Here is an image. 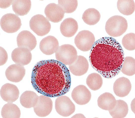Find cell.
Returning a JSON list of instances; mask_svg holds the SVG:
<instances>
[{"instance_id": "4fadbf2b", "label": "cell", "mask_w": 135, "mask_h": 118, "mask_svg": "<svg viewBox=\"0 0 135 118\" xmlns=\"http://www.w3.org/2000/svg\"><path fill=\"white\" fill-rule=\"evenodd\" d=\"M45 13L49 20L54 23H57L63 18L65 12L58 4L51 3L46 7Z\"/></svg>"}, {"instance_id": "8fae6325", "label": "cell", "mask_w": 135, "mask_h": 118, "mask_svg": "<svg viewBox=\"0 0 135 118\" xmlns=\"http://www.w3.org/2000/svg\"><path fill=\"white\" fill-rule=\"evenodd\" d=\"M19 47L26 48L30 51L33 50L37 45V40L34 36L30 32L23 30L18 35L17 38Z\"/></svg>"}, {"instance_id": "7402d4cb", "label": "cell", "mask_w": 135, "mask_h": 118, "mask_svg": "<svg viewBox=\"0 0 135 118\" xmlns=\"http://www.w3.org/2000/svg\"><path fill=\"white\" fill-rule=\"evenodd\" d=\"M13 10L17 15L23 16L26 15L31 7V2L29 0H15L12 2Z\"/></svg>"}, {"instance_id": "ffe728a7", "label": "cell", "mask_w": 135, "mask_h": 118, "mask_svg": "<svg viewBox=\"0 0 135 118\" xmlns=\"http://www.w3.org/2000/svg\"><path fill=\"white\" fill-rule=\"evenodd\" d=\"M116 100L111 93L105 92L101 95L98 98L97 104L98 106L102 109L110 111L115 106Z\"/></svg>"}, {"instance_id": "603a6c76", "label": "cell", "mask_w": 135, "mask_h": 118, "mask_svg": "<svg viewBox=\"0 0 135 118\" xmlns=\"http://www.w3.org/2000/svg\"><path fill=\"white\" fill-rule=\"evenodd\" d=\"M128 111V105L123 100H116L115 105L112 110L109 111L113 118H122L125 117Z\"/></svg>"}, {"instance_id": "44dd1931", "label": "cell", "mask_w": 135, "mask_h": 118, "mask_svg": "<svg viewBox=\"0 0 135 118\" xmlns=\"http://www.w3.org/2000/svg\"><path fill=\"white\" fill-rule=\"evenodd\" d=\"M38 97L34 92L26 91L22 94L20 97V103L25 108L33 107L37 102Z\"/></svg>"}, {"instance_id": "7c38bea8", "label": "cell", "mask_w": 135, "mask_h": 118, "mask_svg": "<svg viewBox=\"0 0 135 118\" xmlns=\"http://www.w3.org/2000/svg\"><path fill=\"white\" fill-rule=\"evenodd\" d=\"M32 55L30 51L24 47L15 48L11 53V58L16 64L23 66L27 65L30 62Z\"/></svg>"}, {"instance_id": "83f0119b", "label": "cell", "mask_w": 135, "mask_h": 118, "mask_svg": "<svg viewBox=\"0 0 135 118\" xmlns=\"http://www.w3.org/2000/svg\"><path fill=\"white\" fill-rule=\"evenodd\" d=\"M121 71L128 76L134 75L135 73V59L131 57H126L124 59Z\"/></svg>"}, {"instance_id": "6da1fadb", "label": "cell", "mask_w": 135, "mask_h": 118, "mask_svg": "<svg viewBox=\"0 0 135 118\" xmlns=\"http://www.w3.org/2000/svg\"><path fill=\"white\" fill-rule=\"evenodd\" d=\"M71 82L68 68L57 60L40 61L33 68L32 85L35 89L43 95L50 97L63 95L69 91Z\"/></svg>"}, {"instance_id": "5bb4252c", "label": "cell", "mask_w": 135, "mask_h": 118, "mask_svg": "<svg viewBox=\"0 0 135 118\" xmlns=\"http://www.w3.org/2000/svg\"><path fill=\"white\" fill-rule=\"evenodd\" d=\"M25 74V70L23 66L16 64L9 66L5 72L7 79L14 82H18L21 81Z\"/></svg>"}, {"instance_id": "9a60e30c", "label": "cell", "mask_w": 135, "mask_h": 118, "mask_svg": "<svg viewBox=\"0 0 135 118\" xmlns=\"http://www.w3.org/2000/svg\"><path fill=\"white\" fill-rule=\"evenodd\" d=\"M19 92L15 85L9 83H6L1 87L0 95L2 99L7 103L15 101L18 98Z\"/></svg>"}, {"instance_id": "7a4b0ae2", "label": "cell", "mask_w": 135, "mask_h": 118, "mask_svg": "<svg viewBox=\"0 0 135 118\" xmlns=\"http://www.w3.org/2000/svg\"><path fill=\"white\" fill-rule=\"evenodd\" d=\"M123 49L114 38L105 37L95 42L89 57L93 68L104 77L112 78L121 71L124 59Z\"/></svg>"}, {"instance_id": "52a82bcc", "label": "cell", "mask_w": 135, "mask_h": 118, "mask_svg": "<svg viewBox=\"0 0 135 118\" xmlns=\"http://www.w3.org/2000/svg\"><path fill=\"white\" fill-rule=\"evenodd\" d=\"M21 20L17 15L8 13L4 15L0 21L1 29L8 33H13L18 30L22 25Z\"/></svg>"}, {"instance_id": "ba28073f", "label": "cell", "mask_w": 135, "mask_h": 118, "mask_svg": "<svg viewBox=\"0 0 135 118\" xmlns=\"http://www.w3.org/2000/svg\"><path fill=\"white\" fill-rule=\"evenodd\" d=\"M55 108L57 112L65 117L68 116L75 111V106L68 97L61 95L58 97L55 102Z\"/></svg>"}, {"instance_id": "4dcf8cb0", "label": "cell", "mask_w": 135, "mask_h": 118, "mask_svg": "<svg viewBox=\"0 0 135 118\" xmlns=\"http://www.w3.org/2000/svg\"><path fill=\"white\" fill-rule=\"evenodd\" d=\"M0 50V65L1 66L6 62L8 59V56L6 51L1 47Z\"/></svg>"}, {"instance_id": "2e32d148", "label": "cell", "mask_w": 135, "mask_h": 118, "mask_svg": "<svg viewBox=\"0 0 135 118\" xmlns=\"http://www.w3.org/2000/svg\"><path fill=\"white\" fill-rule=\"evenodd\" d=\"M132 88L130 81L124 77H120L115 81L113 85L114 93L117 96L124 97L127 95L130 92Z\"/></svg>"}, {"instance_id": "d6986e66", "label": "cell", "mask_w": 135, "mask_h": 118, "mask_svg": "<svg viewBox=\"0 0 135 118\" xmlns=\"http://www.w3.org/2000/svg\"><path fill=\"white\" fill-rule=\"evenodd\" d=\"M78 25L77 21L72 18L64 19L61 23L60 29L62 34L68 37L74 36L77 32Z\"/></svg>"}, {"instance_id": "484cf974", "label": "cell", "mask_w": 135, "mask_h": 118, "mask_svg": "<svg viewBox=\"0 0 135 118\" xmlns=\"http://www.w3.org/2000/svg\"><path fill=\"white\" fill-rule=\"evenodd\" d=\"M117 8L120 13L125 15L132 14L135 10V3L133 0H119L117 3Z\"/></svg>"}, {"instance_id": "4316f807", "label": "cell", "mask_w": 135, "mask_h": 118, "mask_svg": "<svg viewBox=\"0 0 135 118\" xmlns=\"http://www.w3.org/2000/svg\"><path fill=\"white\" fill-rule=\"evenodd\" d=\"M86 83L90 88L95 91L101 88L103 81L100 75L98 73H93L88 75L86 79Z\"/></svg>"}, {"instance_id": "ac0fdd59", "label": "cell", "mask_w": 135, "mask_h": 118, "mask_svg": "<svg viewBox=\"0 0 135 118\" xmlns=\"http://www.w3.org/2000/svg\"><path fill=\"white\" fill-rule=\"evenodd\" d=\"M69 68L70 71L73 75L80 76L87 72L89 68V63L84 57L78 56L74 61L69 65Z\"/></svg>"}, {"instance_id": "e0dca14e", "label": "cell", "mask_w": 135, "mask_h": 118, "mask_svg": "<svg viewBox=\"0 0 135 118\" xmlns=\"http://www.w3.org/2000/svg\"><path fill=\"white\" fill-rule=\"evenodd\" d=\"M58 40L54 37L50 35L43 38L39 45L40 50L44 54L50 55L55 53L59 47Z\"/></svg>"}, {"instance_id": "cb8c5ba5", "label": "cell", "mask_w": 135, "mask_h": 118, "mask_svg": "<svg viewBox=\"0 0 135 118\" xmlns=\"http://www.w3.org/2000/svg\"><path fill=\"white\" fill-rule=\"evenodd\" d=\"M1 114L3 118H19L21 111L16 105L12 103H8L3 107Z\"/></svg>"}, {"instance_id": "3957f363", "label": "cell", "mask_w": 135, "mask_h": 118, "mask_svg": "<svg viewBox=\"0 0 135 118\" xmlns=\"http://www.w3.org/2000/svg\"><path fill=\"white\" fill-rule=\"evenodd\" d=\"M128 23L123 17L115 15L110 18L106 22L105 29L107 33L112 37H117L123 34L126 30Z\"/></svg>"}, {"instance_id": "5b68a950", "label": "cell", "mask_w": 135, "mask_h": 118, "mask_svg": "<svg viewBox=\"0 0 135 118\" xmlns=\"http://www.w3.org/2000/svg\"><path fill=\"white\" fill-rule=\"evenodd\" d=\"M29 23L31 29L40 36L47 34L51 28V25L48 20L41 14L33 16L30 20Z\"/></svg>"}, {"instance_id": "30bf717a", "label": "cell", "mask_w": 135, "mask_h": 118, "mask_svg": "<svg viewBox=\"0 0 135 118\" xmlns=\"http://www.w3.org/2000/svg\"><path fill=\"white\" fill-rule=\"evenodd\" d=\"M71 97L76 103L80 105H83L90 101L91 97V94L85 86L80 85L73 89L71 93Z\"/></svg>"}, {"instance_id": "277c9868", "label": "cell", "mask_w": 135, "mask_h": 118, "mask_svg": "<svg viewBox=\"0 0 135 118\" xmlns=\"http://www.w3.org/2000/svg\"><path fill=\"white\" fill-rule=\"evenodd\" d=\"M57 60L66 65H69L76 59L77 52L76 49L72 45L64 44L58 47L55 53Z\"/></svg>"}, {"instance_id": "f1b7e54d", "label": "cell", "mask_w": 135, "mask_h": 118, "mask_svg": "<svg viewBox=\"0 0 135 118\" xmlns=\"http://www.w3.org/2000/svg\"><path fill=\"white\" fill-rule=\"evenodd\" d=\"M58 4L65 13H69L75 10L78 6V1L76 0H59Z\"/></svg>"}, {"instance_id": "8992f818", "label": "cell", "mask_w": 135, "mask_h": 118, "mask_svg": "<svg viewBox=\"0 0 135 118\" xmlns=\"http://www.w3.org/2000/svg\"><path fill=\"white\" fill-rule=\"evenodd\" d=\"M93 34L88 30H84L79 32L74 39L75 44L79 50L87 51L92 48L95 42Z\"/></svg>"}, {"instance_id": "f546056e", "label": "cell", "mask_w": 135, "mask_h": 118, "mask_svg": "<svg viewBox=\"0 0 135 118\" xmlns=\"http://www.w3.org/2000/svg\"><path fill=\"white\" fill-rule=\"evenodd\" d=\"M122 44L126 49L130 51L135 49V34L130 33L126 34L123 37Z\"/></svg>"}, {"instance_id": "d4e9b609", "label": "cell", "mask_w": 135, "mask_h": 118, "mask_svg": "<svg viewBox=\"0 0 135 118\" xmlns=\"http://www.w3.org/2000/svg\"><path fill=\"white\" fill-rule=\"evenodd\" d=\"M101 15L99 12L94 8H89L83 13L82 19L86 24L90 25H94L100 20Z\"/></svg>"}, {"instance_id": "9c48e42d", "label": "cell", "mask_w": 135, "mask_h": 118, "mask_svg": "<svg viewBox=\"0 0 135 118\" xmlns=\"http://www.w3.org/2000/svg\"><path fill=\"white\" fill-rule=\"evenodd\" d=\"M52 107V101L50 97L43 95L39 96L37 102L33 109L37 116L44 117L50 113Z\"/></svg>"}, {"instance_id": "1f68e13d", "label": "cell", "mask_w": 135, "mask_h": 118, "mask_svg": "<svg viewBox=\"0 0 135 118\" xmlns=\"http://www.w3.org/2000/svg\"><path fill=\"white\" fill-rule=\"evenodd\" d=\"M72 118H85L84 115L82 114H76L73 116Z\"/></svg>"}]
</instances>
